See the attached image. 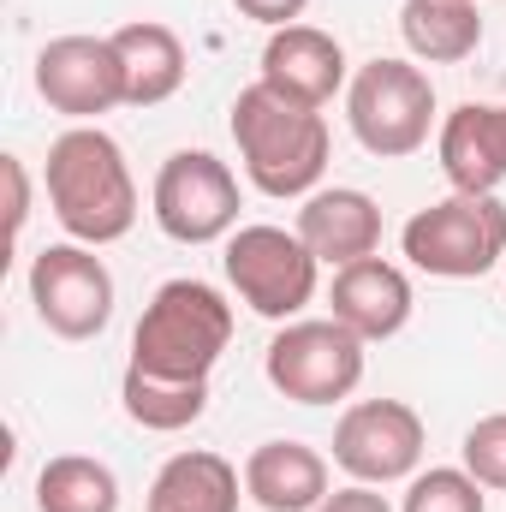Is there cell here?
Segmentation results:
<instances>
[{
	"mask_svg": "<svg viewBox=\"0 0 506 512\" xmlns=\"http://www.w3.org/2000/svg\"><path fill=\"white\" fill-rule=\"evenodd\" d=\"M48 209L78 245H120L137 227V179L126 167V149L102 126H72L48 143Z\"/></svg>",
	"mask_w": 506,
	"mask_h": 512,
	"instance_id": "obj_1",
	"label": "cell"
},
{
	"mask_svg": "<svg viewBox=\"0 0 506 512\" xmlns=\"http://www.w3.org/2000/svg\"><path fill=\"white\" fill-rule=\"evenodd\" d=\"M233 143H239L245 179L274 203L322 191V173H328V155H334L328 120L316 108H298V102L274 96L268 84H251V90L233 96Z\"/></svg>",
	"mask_w": 506,
	"mask_h": 512,
	"instance_id": "obj_2",
	"label": "cell"
},
{
	"mask_svg": "<svg viewBox=\"0 0 506 512\" xmlns=\"http://www.w3.org/2000/svg\"><path fill=\"white\" fill-rule=\"evenodd\" d=\"M227 346H233V304L221 298V286L191 274L155 286V298L131 328V364L179 382H209Z\"/></svg>",
	"mask_w": 506,
	"mask_h": 512,
	"instance_id": "obj_3",
	"label": "cell"
},
{
	"mask_svg": "<svg viewBox=\"0 0 506 512\" xmlns=\"http://www.w3.org/2000/svg\"><path fill=\"white\" fill-rule=\"evenodd\" d=\"M399 251L429 280H483L489 268H506V203L453 191L399 227Z\"/></svg>",
	"mask_w": 506,
	"mask_h": 512,
	"instance_id": "obj_4",
	"label": "cell"
},
{
	"mask_svg": "<svg viewBox=\"0 0 506 512\" xmlns=\"http://www.w3.org/2000/svg\"><path fill=\"white\" fill-rule=\"evenodd\" d=\"M364 346L370 340H358L334 316H316V322L298 316V322H286L268 340L262 376H268V387L280 399H292V405H334V399H352L358 382H364V364H370Z\"/></svg>",
	"mask_w": 506,
	"mask_h": 512,
	"instance_id": "obj_5",
	"label": "cell"
},
{
	"mask_svg": "<svg viewBox=\"0 0 506 512\" xmlns=\"http://www.w3.org/2000/svg\"><path fill=\"white\" fill-rule=\"evenodd\" d=\"M346 120L376 161L417 155L435 131V84L417 60H370L346 84Z\"/></svg>",
	"mask_w": 506,
	"mask_h": 512,
	"instance_id": "obj_6",
	"label": "cell"
},
{
	"mask_svg": "<svg viewBox=\"0 0 506 512\" xmlns=\"http://www.w3.org/2000/svg\"><path fill=\"white\" fill-rule=\"evenodd\" d=\"M149 215L173 245H215L239 233V179L209 149H173L155 173Z\"/></svg>",
	"mask_w": 506,
	"mask_h": 512,
	"instance_id": "obj_7",
	"label": "cell"
},
{
	"mask_svg": "<svg viewBox=\"0 0 506 512\" xmlns=\"http://www.w3.org/2000/svg\"><path fill=\"white\" fill-rule=\"evenodd\" d=\"M221 268H227V286L268 322H298V310L316 298V280H322V262L310 256V245L268 221L239 227L227 239Z\"/></svg>",
	"mask_w": 506,
	"mask_h": 512,
	"instance_id": "obj_8",
	"label": "cell"
},
{
	"mask_svg": "<svg viewBox=\"0 0 506 512\" xmlns=\"http://www.w3.org/2000/svg\"><path fill=\"white\" fill-rule=\"evenodd\" d=\"M30 304L48 334L60 340H96L114 322V274L96 245H42L30 256Z\"/></svg>",
	"mask_w": 506,
	"mask_h": 512,
	"instance_id": "obj_9",
	"label": "cell"
},
{
	"mask_svg": "<svg viewBox=\"0 0 506 512\" xmlns=\"http://www.w3.org/2000/svg\"><path fill=\"white\" fill-rule=\"evenodd\" d=\"M423 453H429V429L405 399H358L334 423V465L352 483H370V489L411 483Z\"/></svg>",
	"mask_w": 506,
	"mask_h": 512,
	"instance_id": "obj_10",
	"label": "cell"
},
{
	"mask_svg": "<svg viewBox=\"0 0 506 512\" xmlns=\"http://www.w3.org/2000/svg\"><path fill=\"white\" fill-rule=\"evenodd\" d=\"M36 96L78 126L126 108V66L114 36H54L36 54Z\"/></svg>",
	"mask_w": 506,
	"mask_h": 512,
	"instance_id": "obj_11",
	"label": "cell"
},
{
	"mask_svg": "<svg viewBox=\"0 0 506 512\" xmlns=\"http://www.w3.org/2000/svg\"><path fill=\"white\" fill-rule=\"evenodd\" d=\"M256 84H268L274 96H286V102L322 114V108L352 84V78H346V48H340V36H328V30H316V24L268 30Z\"/></svg>",
	"mask_w": 506,
	"mask_h": 512,
	"instance_id": "obj_12",
	"label": "cell"
},
{
	"mask_svg": "<svg viewBox=\"0 0 506 512\" xmlns=\"http://www.w3.org/2000/svg\"><path fill=\"white\" fill-rule=\"evenodd\" d=\"M441 173L465 197H495L506 185V108L495 102H459L441 120Z\"/></svg>",
	"mask_w": 506,
	"mask_h": 512,
	"instance_id": "obj_13",
	"label": "cell"
},
{
	"mask_svg": "<svg viewBox=\"0 0 506 512\" xmlns=\"http://www.w3.org/2000/svg\"><path fill=\"white\" fill-rule=\"evenodd\" d=\"M328 304H334V322H346L358 340H393L411 322V310H417L405 268L399 262H381V256L334 268Z\"/></svg>",
	"mask_w": 506,
	"mask_h": 512,
	"instance_id": "obj_14",
	"label": "cell"
},
{
	"mask_svg": "<svg viewBox=\"0 0 506 512\" xmlns=\"http://www.w3.org/2000/svg\"><path fill=\"white\" fill-rule=\"evenodd\" d=\"M316 262L328 268H346V262H364L381 251V209L370 191L358 185H334V191H310L304 209H298V227H292Z\"/></svg>",
	"mask_w": 506,
	"mask_h": 512,
	"instance_id": "obj_15",
	"label": "cell"
},
{
	"mask_svg": "<svg viewBox=\"0 0 506 512\" xmlns=\"http://www.w3.org/2000/svg\"><path fill=\"white\" fill-rule=\"evenodd\" d=\"M245 495L262 512H316L334 495V477L310 441H262L245 459Z\"/></svg>",
	"mask_w": 506,
	"mask_h": 512,
	"instance_id": "obj_16",
	"label": "cell"
},
{
	"mask_svg": "<svg viewBox=\"0 0 506 512\" xmlns=\"http://www.w3.org/2000/svg\"><path fill=\"white\" fill-rule=\"evenodd\" d=\"M120 66H126V108H161L185 90V42L155 24V18H131L114 30Z\"/></svg>",
	"mask_w": 506,
	"mask_h": 512,
	"instance_id": "obj_17",
	"label": "cell"
},
{
	"mask_svg": "<svg viewBox=\"0 0 506 512\" xmlns=\"http://www.w3.org/2000/svg\"><path fill=\"white\" fill-rule=\"evenodd\" d=\"M239 489H245V471H233V459L191 447L155 471L149 512H239Z\"/></svg>",
	"mask_w": 506,
	"mask_h": 512,
	"instance_id": "obj_18",
	"label": "cell"
},
{
	"mask_svg": "<svg viewBox=\"0 0 506 512\" xmlns=\"http://www.w3.org/2000/svg\"><path fill=\"white\" fill-rule=\"evenodd\" d=\"M399 36H405L411 60L459 66L483 48V12H477V0H405L399 6Z\"/></svg>",
	"mask_w": 506,
	"mask_h": 512,
	"instance_id": "obj_19",
	"label": "cell"
},
{
	"mask_svg": "<svg viewBox=\"0 0 506 512\" xmlns=\"http://www.w3.org/2000/svg\"><path fill=\"white\" fill-rule=\"evenodd\" d=\"M120 405L137 429L149 435H179L191 429L203 411H209V382H179V376H149L126 364V382H120Z\"/></svg>",
	"mask_w": 506,
	"mask_h": 512,
	"instance_id": "obj_20",
	"label": "cell"
},
{
	"mask_svg": "<svg viewBox=\"0 0 506 512\" xmlns=\"http://www.w3.org/2000/svg\"><path fill=\"white\" fill-rule=\"evenodd\" d=\"M36 512H120V477L90 453H60L36 471Z\"/></svg>",
	"mask_w": 506,
	"mask_h": 512,
	"instance_id": "obj_21",
	"label": "cell"
},
{
	"mask_svg": "<svg viewBox=\"0 0 506 512\" xmlns=\"http://www.w3.org/2000/svg\"><path fill=\"white\" fill-rule=\"evenodd\" d=\"M399 512H489V495L465 465H435V471L411 477Z\"/></svg>",
	"mask_w": 506,
	"mask_h": 512,
	"instance_id": "obj_22",
	"label": "cell"
},
{
	"mask_svg": "<svg viewBox=\"0 0 506 512\" xmlns=\"http://www.w3.org/2000/svg\"><path fill=\"white\" fill-rule=\"evenodd\" d=\"M465 471L483 483V489H506V411H489L465 429Z\"/></svg>",
	"mask_w": 506,
	"mask_h": 512,
	"instance_id": "obj_23",
	"label": "cell"
},
{
	"mask_svg": "<svg viewBox=\"0 0 506 512\" xmlns=\"http://www.w3.org/2000/svg\"><path fill=\"white\" fill-rule=\"evenodd\" d=\"M0 173H6V227H12V239H18L24 221H30V173H24L18 155H0Z\"/></svg>",
	"mask_w": 506,
	"mask_h": 512,
	"instance_id": "obj_24",
	"label": "cell"
},
{
	"mask_svg": "<svg viewBox=\"0 0 506 512\" xmlns=\"http://www.w3.org/2000/svg\"><path fill=\"white\" fill-rule=\"evenodd\" d=\"M245 18H256V24H268V30H286V24H298L304 18V6L310 0H233Z\"/></svg>",
	"mask_w": 506,
	"mask_h": 512,
	"instance_id": "obj_25",
	"label": "cell"
},
{
	"mask_svg": "<svg viewBox=\"0 0 506 512\" xmlns=\"http://www.w3.org/2000/svg\"><path fill=\"white\" fill-rule=\"evenodd\" d=\"M316 512H393V507H387V495L370 489V483H346V489H334Z\"/></svg>",
	"mask_w": 506,
	"mask_h": 512,
	"instance_id": "obj_26",
	"label": "cell"
}]
</instances>
